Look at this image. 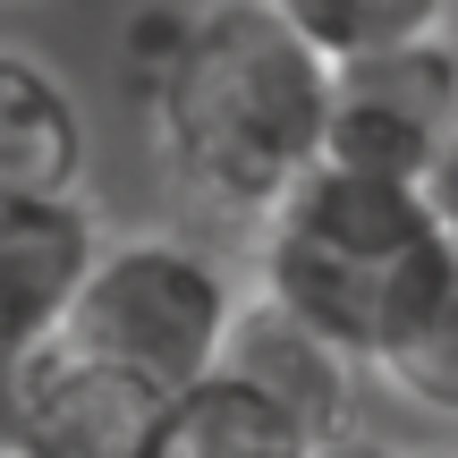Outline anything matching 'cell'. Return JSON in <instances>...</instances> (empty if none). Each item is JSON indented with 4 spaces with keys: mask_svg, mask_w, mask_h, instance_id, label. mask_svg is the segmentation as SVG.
Listing matches in <instances>:
<instances>
[{
    "mask_svg": "<svg viewBox=\"0 0 458 458\" xmlns=\"http://www.w3.org/2000/svg\"><path fill=\"white\" fill-rule=\"evenodd\" d=\"M162 170L221 221H263L331 145V60L263 0H213L145 85Z\"/></svg>",
    "mask_w": 458,
    "mask_h": 458,
    "instance_id": "1",
    "label": "cell"
},
{
    "mask_svg": "<svg viewBox=\"0 0 458 458\" xmlns=\"http://www.w3.org/2000/svg\"><path fill=\"white\" fill-rule=\"evenodd\" d=\"M450 272L458 238L442 229L433 196L374 170L314 162L255 221V289L314 323L365 374H391V357L425 331Z\"/></svg>",
    "mask_w": 458,
    "mask_h": 458,
    "instance_id": "2",
    "label": "cell"
},
{
    "mask_svg": "<svg viewBox=\"0 0 458 458\" xmlns=\"http://www.w3.org/2000/svg\"><path fill=\"white\" fill-rule=\"evenodd\" d=\"M238 306L246 297L229 289V272L204 246L145 229V238L102 246V263H94V280H85L60 340L85 348L94 365H111V374L145 382L153 399H179V391L221 374Z\"/></svg>",
    "mask_w": 458,
    "mask_h": 458,
    "instance_id": "3",
    "label": "cell"
},
{
    "mask_svg": "<svg viewBox=\"0 0 458 458\" xmlns=\"http://www.w3.org/2000/svg\"><path fill=\"white\" fill-rule=\"evenodd\" d=\"M450 128H458V43L450 34L331 60V145H323V162L425 187V170H433Z\"/></svg>",
    "mask_w": 458,
    "mask_h": 458,
    "instance_id": "4",
    "label": "cell"
},
{
    "mask_svg": "<svg viewBox=\"0 0 458 458\" xmlns=\"http://www.w3.org/2000/svg\"><path fill=\"white\" fill-rule=\"evenodd\" d=\"M162 408L170 399H153L145 382L94 365L68 340H43L0 391V416L17 425V442L34 458H153Z\"/></svg>",
    "mask_w": 458,
    "mask_h": 458,
    "instance_id": "5",
    "label": "cell"
},
{
    "mask_svg": "<svg viewBox=\"0 0 458 458\" xmlns=\"http://www.w3.org/2000/svg\"><path fill=\"white\" fill-rule=\"evenodd\" d=\"M221 374H238L255 399H272L280 416H297V425L331 450V442H348V408H357V374L365 365L340 357L314 323H297L289 306H272V297L255 289L238 306V331H229Z\"/></svg>",
    "mask_w": 458,
    "mask_h": 458,
    "instance_id": "6",
    "label": "cell"
},
{
    "mask_svg": "<svg viewBox=\"0 0 458 458\" xmlns=\"http://www.w3.org/2000/svg\"><path fill=\"white\" fill-rule=\"evenodd\" d=\"M85 119L51 68L0 51V196H77Z\"/></svg>",
    "mask_w": 458,
    "mask_h": 458,
    "instance_id": "7",
    "label": "cell"
},
{
    "mask_svg": "<svg viewBox=\"0 0 458 458\" xmlns=\"http://www.w3.org/2000/svg\"><path fill=\"white\" fill-rule=\"evenodd\" d=\"M153 458H323V442L272 399H255L238 374H213L162 408Z\"/></svg>",
    "mask_w": 458,
    "mask_h": 458,
    "instance_id": "8",
    "label": "cell"
},
{
    "mask_svg": "<svg viewBox=\"0 0 458 458\" xmlns=\"http://www.w3.org/2000/svg\"><path fill=\"white\" fill-rule=\"evenodd\" d=\"M263 9H280L323 60H357V51H391V43L442 34L450 0H263Z\"/></svg>",
    "mask_w": 458,
    "mask_h": 458,
    "instance_id": "9",
    "label": "cell"
},
{
    "mask_svg": "<svg viewBox=\"0 0 458 458\" xmlns=\"http://www.w3.org/2000/svg\"><path fill=\"white\" fill-rule=\"evenodd\" d=\"M391 391L416 399V408H433V416H458V272H450V289L433 297L425 331L391 357Z\"/></svg>",
    "mask_w": 458,
    "mask_h": 458,
    "instance_id": "10",
    "label": "cell"
},
{
    "mask_svg": "<svg viewBox=\"0 0 458 458\" xmlns=\"http://www.w3.org/2000/svg\"><path fill=\"white\" fill-rule=\"evenodd\" d=\"M425 196H433V213H442V229L458 238V128L442 136V153H433V170H425Z\"/></svg>",
    "mask_w": 458,
    "mask_h": 458,
    "instance_id": "11",
    "label": "cell"
},
{
    "mask_svg": "<svg viewBox=\"0 0 458 458\" xmlns=\"http://www.w3.org/2000/svg\"><path fill=\"white\" fill-rule=\"evenodd\" d=\"M17 365H26V348H17V331L0 323V391H9V374H17Z\"/></svg>",
    "mask_w": 458,
    "mask_h": 458,
    "instance_id": "12",
    "label": "cell"
},
{
    "mask_svg": "<svg viewBox=\"0 0 458 458\" xmlns=\"http://www.w3.org/2000/svg\"><path fill=\"white\" fill-rule=\"evenodd\" d=\"M0 458H34L26 442H17V425H9V416H0Z\"/></svg>",
    "mask_w": 458,
    "mask_h": 458,
    "instance_id": "13",
    "label": "cell"
},
{
    "mask_svg": "<svg viewBox=\"0 0 458 458\" xmlns=\"http://www.w3.org/2000/svg\"><path fill=\"white\" fill-rule=\"evenodd\" d=\"M323 458H374V450H357V442H331V450H323Z\"/></svg>",
    "mask_w": 458,
    "mask_h": 458,
    "instance_id": "14",
    "label": "cell"
}]
</instances>
